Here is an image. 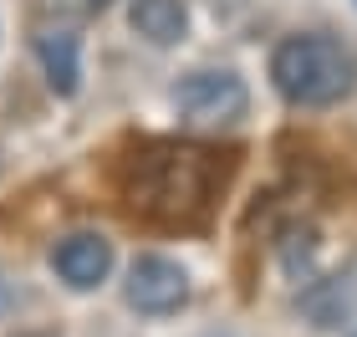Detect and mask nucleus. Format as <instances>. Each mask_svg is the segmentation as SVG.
Returning a JSON list of instances; mask_svg holds the SVG:
<instances>
[{"instance_id": "4", "label": "nucleus", "mask_w": 357, "mask_h": 337, "mask_svg": "<svg viewBox=\"0 0 357 337\" xmlns=\"http://www.w3.org/2000/svg\"><path fill=\"white\" fill-rule=\"evenodd\" d=\"M189 301V276L184 266L169 255H138L128 266V307L149 312V317H169Z\"/></svg>"}, {"instance_id": "3", "label": "nucleus", "mask_w": 357, "mask_h": 337, "mask_svg": "<svg viewBox=\"0 0 357 337\" xmlns=\"http://www.w3.org/2000/svg\"><path fill=\"white\" fill-rule=\"evenodd\" d=\"M174 107L199 128L235 123L240 112H245V82H240L235 72H194L174 87Z\"/></svg>"}, {"instance_id": "9", "label": "nucleus", "mask_w": 357, "mask_h": 337, "mask_svg": "<svg viewBox=\"0 0 357 337\" xmlns=\"http://www.w3.org/2000/svg\"><path fill=\"white\" fill-rule=\"evenodd\" d=\"M10 307H15V286H10L6 276H0V317H6Z\"/></svg>"}, {"instance_id": "10", "label": "nucleus", "mask_w": 357, "mask_h": 337, "mask_svg": "<svg viewBox=\"0 0 357 337\" xmlns=\"http://www.w3.org/2000/svg\"><path fill=\"white\" fill-rule=\"evenodd\" d=\"M21 337H52V332H21Z\"/></svg>"}, {"instance_id": "6", "label": "nucleus", "mask_w": 357, "mask_h": 337, "mask_svg": "<svg viewBox=\"0 0 357 337\" xmlns=\"http://www.w3.org/2000/svg\"><path fill=\"white\" fill-rule=\"evenodd\" d=\"M36 57L46 67V82H52L61 98H72L77 77H82V67H77V36L67 26H41L36 31Z\"/></svg>"}, {"instance_id": "1", "label": "nucleus", "mask_w": 357, "mask_h": 337, "mask_svg": "<svg viewBox=\"0 0 357 337\" xmlns=\"http://www.w3.org/2000/svg\"><path fill=\"white\" fill-rule=\"evenodd\" d=\"M225 189V164L199 143L153 138L123 153L118 164V195L138 220L149 225H204Z\"/></svg>"}, {"instance_id": "5", "label": "nucleus", "mask_w": 357, "mask_h": 337, "mask_svg": "<svg viewBox=\"0 0 357 337\" xmlns=\"http://www.w3.org/2000/svg\"><path fill=\"white\" fill-rule=\"evenodd\" d=\"M52 266H56V276L77 286V292H92L97 281L112 271V246L102 235H67V240H56V250H52Z\"/></svg>"}, {"instance_id": "2", "label": "nucleus", "mask_w": 357, "mask_h": 337, "mask_svg": "<svg viewBox=\"0 0 357 337\" xmlns=\"http://www.w3.org/2000/svg\"><path fill=\"white\" fill-rule=\"evenodd\" d=\"M271 77L286 103L296 107H332L357 87V57L327 31H301L286 36L271 57Z\"/></svg>"}, {"instance_id": "8", "label": "nucleus", "mask_w": 357, "mask_h": 337, "mask_svg": "<svg viewBox=\"0 0 357 337\" xmlns=\"http://www.w3.org/2000/svg\"><path fill=\"white\" fill-rule=\"evenodd\" d=\"M102 6L107 0H36V10L46 15V21H77V15H92Z\"/></svg>"}, {"instance_id": "7", "label": "nucleus", "mask_w": 357, "mask_h": 337, "mask_svg": "<svg viewBox=\"0 0 357 337\" xmlns=\"http://www.w3.org/2000/svg\"><path fill=\"white\" fill-rule=\"evenodd\" d=\"M133 31L158 46H174L189 31V10L178 0H133Z\"/></svg>"}]
</instances>
